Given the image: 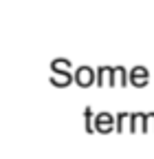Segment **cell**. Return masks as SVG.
Returning <instances> with one entry per match:
<instances>
[{
    "label": "cell",
    "mask_w": 154,
    "mask_h": 159,
    "mask_svg": "<svg viewBox=\"0 0 154 159\" xmlns=\"http://www.w3.org/2000/svg\"><path fill=\"white\" fill-rule=\"evenodd\" d=\"M77 84H79V86H90L92 84V71L88 69V66H82L79 71H77Z\"/></svg>",
    "instance_id": "1"
},
{
    "label": "cell",
    "mask_w": 154,
    "mask_h": 159,
    "mask_svg": "<svg viewBox=\"0 0 154 159\" xmlns=\"http://www.w3.org/2000/svg\"><path fill=\"white\" fill-rule=\"evenodd\" d=\"M110 128H112V117H110V115H106V113H104V115H99V117H97V130L108 133Z\"/></svg>",
    "instance_id": "2"
},
{
    "label": "cell",
    "mask_w": 154,
    "mask_h": 159,
    "mask_svg": "<svg viewBox=\"0 0 154 159\" xmlns=\"http://www.w3.org/2000/svg\"><path fill=\"white\" fill-rule=\"evenodd\" d=\"M134 73H137V82H139V84H143V82H145V77H148L145 69H134Z\"/></svg>",
    "instance_id": "3"
}]
</instances>
